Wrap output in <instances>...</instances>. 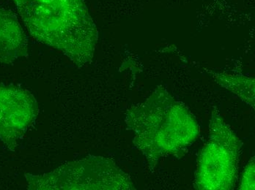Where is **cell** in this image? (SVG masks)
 <instances>
[{
	"instance_id": "obj_5",
	"label": "cell",
	"mask_w": 255,
	"mask_h": 190,
	"mask_svg": "<svg viewBox=\"0 0 255 190\" xmlns=\"http://www.w3.org/2000/svg\"><path fill=\"white\" fill-rule=\"evenodd\" d=\"M39 112L35 97L26 89L0 83V140L14 151L35 123Z\"/></svg>"
},
{
	"instance_id": "obj_3",
	"label": "cell",
	"mask_w": 255,
	"mask_h": 190,
	"mask_svg": "<svg viewBox=\"0 0 255 190\" xmlns=\"http://www.w3.org/2000/svg\"><path fill=\"white\" fill-rule=\"evenodd\" d=\"M24 176L29 190H136L113 160L96 156L64 164L50 173Z\"/></svg>"
},
{
	"instance_id": "obj_6",
	"label": "cell",
	"mask_w": 255,
	"mask_h": 190,
	"mask_svg": "<svg viewBox=\"0 0 255 190\" xmlns=\"http://www.w3.org/2000/svg\"><path fill=\"white\" fill-rule=\"evenodd\" d=\"M28 55V39L16 16L0 7V64H12Z\"/></svg>"
},
{
	"instance_id": "obj_7",
	"label": "cell",
	"mask_w": 255,
	"mask_h": 190,
	"mask_svg": "<svg viewBox=\"0 0 255 190\" xmlns=\"http://www.w3.org/2000/svg\"><path fill=\"white\" fill-rule=\"evenodd\" d=\"M215 77L219 84L230 89L233 93L239 96L247 104L255 108L254 78L225 74H216Z\"/></svg>"
},
{
	"instance_id": "obj_1",
	"label": "cell",
	"mask_w": 255,
	"mask_h": 190,
	"mask_svg": "<svg viewBox=\"0 0 255 190\" xmlns=\"http://www.w3.org/2000/svg\"><path fill=\"white\" fill-rule=\"evenodd\" d=\"M126 124L134 134L133 144L147 160L150 171L164 157H181L200 134L194 116L164 88H158L145 101L129 109Z\"/></svg>"
},
{
	"instance_id": "obj_8",
	"label": "cell",
	"mask_w": 255,
	"mask_h": 190,
	"mask_svg": "<svg viewBox=\"0 0 255 190\" xmlns=\"http://www.w3.org/2000/svg\"><path fill=\"white\" fill-rule=\"evenodd\" d=\"M255 185V159L253 157L246 167L243 173L240 190H254Z\"/></svg>"
},
{
	"instance_id": "obj_4",
	"label": "cell",
	"mask_w": 255,
	"mask_h": 190,
	"mask_svg": "<svg viewBox=\"0 0 255 190\" xmlns=\"http://www.w3.org/2000/svg\"><path fill=\"white\" fill-rule=\"evenodd\" d=\"M209 138L197 160L194 188L230 190L236 186L242 143L217 111L209 126Z\"/></svg>"
},
{
	"instance_id": "obj_2",
	"label": "cell",
	"mask_w": 255,
	"mask_h": 190,
	"mask_svg": "<svg viewBox=\"0 0 255 190\" xmlns=\"http://www.w3.org/2000/svg\"><path fill=\"white\" fill-rule=\"evenodd\" d=\"M35 39L68 57L77 67L90 64L98 30L85 0H13Z\"/></svg>"
}]
</instances>
